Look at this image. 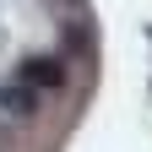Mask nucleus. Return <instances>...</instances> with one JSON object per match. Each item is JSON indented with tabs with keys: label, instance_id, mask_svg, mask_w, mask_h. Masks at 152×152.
Returning a JSON list of instances; mask_svg holds the SVG:
<instances>
[{
	"label": "nucleus",
	"instance_id": "f03ea898",
	"mask_svg": "<svg viewBox=\"0 0 152 152\" xmlns=\"http://www.w3.org/2000/svg\"><path fill=\"white\" fill-rule=\"evenodd\" d=\"M22 82H27V87H60V82H65V65L49 60V54H33V60L22 65Z\"/></svg>",
	"mask_w": 152,
	"mask_h": 152
},
{
	"label": "nucleus",
	"instance_id": "f257e3e1",
	"mask_svg": "<svg viewBox=\"0 0 152 152\" xmlns=\"http://www.w3.org/2000/svg\"><path fill=\"white\" fill-rule=\"evenodd\" d=\"M33 114H38V87H27V82L0 87V120H33Z\"/></svg>",
	"mask_w": 152,
	"mask_h": 152
}]
</instances>
